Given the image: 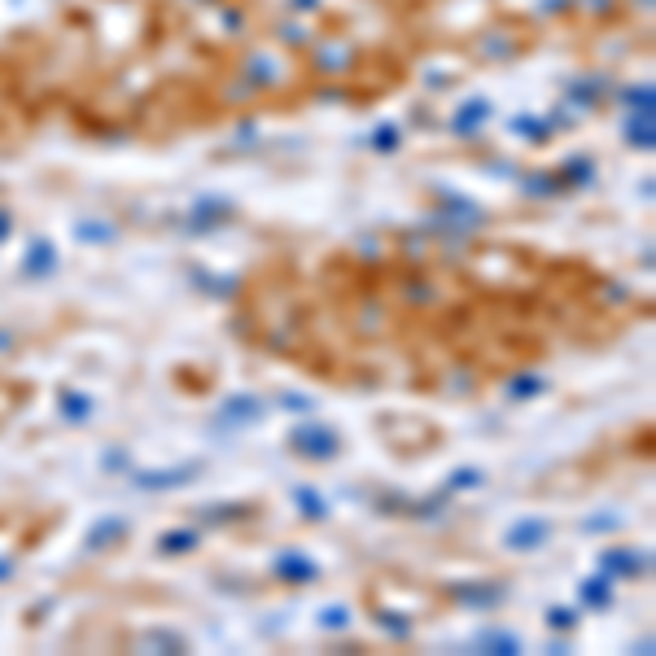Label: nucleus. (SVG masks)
Returning a JSON list of instances; mask_svg holds the SVG:
<instances>
[{"mask_svg": "<svg viewBox=\"0 0 656 656\" xmlns=\"http://www.w3.org/2000/svg\"><path fill=\"white\" fill-rule=\"evenodd\" d=\"M49 263H53V250H49V246H35L26 267H31V272H49Z\"/></svg>", "mask_w": 656, "mask_h": 656, "instance_id": "4", "label": "nucleus"}, {"mask_svg": "<svg viewBox=\"0 0 656 656\" xmlns=\"http://www.w3.org/2000/svg\"><path fill=\"white\" fill-rule=\"evenodd\" d=\"M0 574H9V564H0Z\"/></svg>", "mask_w": 656, "mask_h": 656, "instance_id": "10", "label": "nucleus"}, {"mask_svg": "<svg viewBox=\"0 0 656 656\" xmlns=\"http://www.w3.org/2000/svg\"><path fill=\"white\" fill-rule=\"evenodd\" d=\"M294 447L303 455H333V433L324 429H298L294 433Z\"/></svg>", "mask_w": 656, "mask_h": 656, "instance_id": "1", "label": "nucleus"}, {"mask_svg": "<svg viewBox=\"0 0 656 656\" xmlns=\"http://www.w3.org/2000/svg\"><path fill=\"white\" fill-rule=\"evenodd\" d=\"M552 626H574V613H564V608H552Z\"/></svg>", "mask_w": 656, "mask_h": 656, "instance_id": "9", "label": "nucleus"}, {"mask_svg": "<svg viewBox=\"0 0 656 656\" xmlns=\"http://www.w3.org/2000/svg\"><path fill=\"white\" fill-rule=\"evenodd\" d=\"M543 538H547V526H543V521H521L507 543H512V547H530V543H543Z\"/></svg>", "mask_w": 656, "mask_h": 656, "instance_id": "2", "label": "nucleus"}, {"mask_svg": "<svg viewBox=\"0 0 656 656\" xmlns=\"http://www.w3.org/2000/svg\"><path fill=\"white\" fill-rule=\"evenodd\" d=\"M280 574H298V578H311V574H315V569H311V564H306V560H298V555H294V560H289V555H285V560H280Z\"/></svg>", "mask_w": 656, "mask_h": 656, "instance_id": "5", "label": "nucleus"}, {"mask_svg": "<svg viewBox=\"0 0 656 656\" xmlns=\"http://www.w3.org/2000/svg\"><path fill=\"white\" fill-rule=\"evenodd\" d=\"M582 595H586L591 604H608V591H600L595 582H586V586H582Z\"/></svg>", "mask_w": 656, "mask_h": 656, "instance_id": "7", "label": "nucleus"}, {"mask_svg": "<svg viewBox=\"0 0 656 656\" xmlns=\"http://www.w3.org/2000/svg\"><path fill=\"white\" fill-rule=\"evenodd\" d=\"M324 622H328V626H346V608H328Z\"/></svg>", "mask_w": 656, "mask_h": 656, "instance_id": "8", "label": "nucleus"}, {"mask_svg": "<svg viewBox=\"0 0 656 656\" xmlns=\"http://www.w3.org/2000/svg\"><path fill=\"white\" fill-rule=\"evenodd\" d=\"M486 110H490L486 101H473L468 110H459V119H455V127H459V131H473V123H478V119H486Z\"/></svg>", "mask_w": 656, "mask_h": 656, "instance_id": "3", "label": "nucleus"}, {"mask_svg": "<svg viewBox=\"0 0 656 656\" xmlns=\"http://www.w3.org/2000/svg\"><path fill=\"white\" fill-rule=\"evenodd\" d=\"M162 547H167V552H188V547H193V534H167Z\"/></svg>", "mask_w": 656, "mask_h": 656, "instance_id": "6", "label": "nucleus"}]
</instances>
